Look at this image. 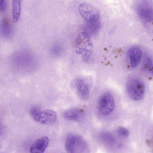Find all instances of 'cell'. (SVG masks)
I'll return each mask as SVG.
<instances>
[{
  "label": "cell",
  "instance_id": "obj_1",
  "mask_svg": "<svg viewBox=\"0 0 153 153\" xmlns=\"http://www.w3.org/2000/svg\"><path fill=\"white\" fill-rule=\"evenodd\" d=\"M75 48L76 52L81 55L84 61L89 60L92 53L93 45L88 33L83 31L78 35L75 41Z\"/></svg>",
  "mask_w": 153,
  "mask_h": 153
},
{
  "label": "cell",
  "instance_id": "obj_11",
  "mask_svg": "<svg viewBox=\"0 0 153 153\" xmlns=\"http://www.w3.org/2000/svg\"><path fill=\"white\" fill-rule=\"evenodd\" d=\"M83 115L82 111L77 108L67 110L63 114V116L65 119L71 121H78L82 117Z\"/></svg>",
  "mask_w": 153,
  "mask_h": 153
},
{
  "label": "cell",
  "instance_id": "obj_10",
  "mask_svg": "<svg viewBox=\"0 0 153 153\" xmlns=\"http://www.w3.org/2000/svg\"><path fill=\"white\" fill-rule=\"evenodd\" d=\"M75 86L77 94L81 99L87 100L89 97L90 90L88 85L84 80L77 79L75 82Z\"/></svg>",
  "mask_w": 153,
  "mask_h": 153
},
{
  "label": "cell",
  "instance_id": "obj_16",
  "mask_svg": "<svg viewBox=\"0 0 153 153\" xmlns=\"http://www.w3.org/2000/svg\"><path fill=\"white\" fill-rule=\"evenodd\" d=\"M7 7V3L4 0H1L0 1V10L1 12L4 11Z\"/></svg>",
  "mask_w": 153,
  "mask_h": 153
},
{
  "label": "cell",
  "instance_id": "obj_4",
  "mask_svg": "<svg viewBox=\"0 0 153 153\" xmlns=\"http://www.w3.org/2000/svg\"><path fill=\"white\" fill-rule=\"evenodd\" d=\"M126 92L132 100H138L143 97L145 92V87L143 82L136 78L130 79L126 85Z\"/></svg>",
  "mask_w": 153,
  "mask_h": 153
},
{
  "label": "cell",
  "instance_id": "obj_5",
  "mask_svg": "<svg viewBox=\"0 0 153 153\" xmlns=\"http://www.w3.org/2000/svg\"><path fill=\"white\" fill-rule=\"evenodd\" d=\"M115 105V101L112 94L110 92H106L100 97L97 102V108L100 114L106 116L113 112Z\"/></svg>",
  "mask_w": 153,
  "mask_h": 153
},
{
  "label": "cell",
  "instance_id": "obj_6",
  "mask_svg": "<svg viewBox=\"0 0 153 153\" xmlns=\"http://www.w3.org/2000/svg\"><path fill=\"white\" fill-rule=\"evenodd\" d=\"M78 10L81 16L88 23L93 24L99 21V11L91 4L86 2L81 4L79 6Z\"/></svg>",
  "mask_w": 153,
  "mask_h": 153
},
{
  "label": "cell",
  "instance_id": "obj_2",
  "mask_svg": "<svg viewBox=\"0 0 153 153\" xmlns=\"http://www.w3.org/2000/svg\"><path fill=\"white\" fill-rule=\"evenodd\" d=\"M30 113L34 120L42 124H52L55 122L57 119V114L54 111L49 109L41 110L36 106L31 108Z\"/></svg>",
  "mask_w": 153,
  "mask_h": 153
},
{
  "label": "cell",
  "instance_id": "obj_13",
  "mask_svg": "<svg viewBox=\"0 0 153 153\" xmlns=\"http://www.w3.org/2000/svg\"><path fill=\"white\" fill-rule=\"evenodd\" d=\"M101 140L103 143L108 145H111L114 143L115 138L114 136L108 132L101 133L99 135Z\"/></svg>",
  "mask_w": 153,
  "mask_h": 153
},
{
  "label": "cell",
  "instance_id": "obj_14",
  "mask_svg": "<svg viewBox=\"0 0 153 153\" xmlns=\"http://www.w3.org/2000/svg\"><path fill=\"white\" fill-rule=\"evenodd\" d=\"M144 65L146 68L153 74V61L149 56H146L144 59Z\"/></svg>",
  "mask_w": 153,
  "mask_h": 153
},
{
  "label": "cell",
  "instance_id": "obj_3",
  "mask_svg": "<svg viewBox=\"0 0 153 153\" xmlns=\"http://www.w3.org/2000/svg\"><path fill=\"white\" fill-rule=\"evenodd\" d=\"M87 144L82 137L76 135H71L66 138L65 148L68 153H83L87 149Z\"/></svg>",
  "mask_w": 153,
  "mask_h": 153
},
{
  "label": "cell",
  "instance_id": "obj_12",
  "mask_svg": "<svg viewBox=\"0 0 153 153\" xmlns=\"http://www.w3.org/2000/svg\"><path fill=\"white\" fill-rule=\"evenodd\" d=\"M13 20L15 23L17 22L19 19L21 11V2L20 0L12 1Z\"/></svg>",
  "mask_w": 153,
  "mask_h": 153
},
{
  "label": "cell",
  "instance_id": "obj_15",
  "mask_svg": "<svg viewBox=\"0 0 153 153\" xmlns=\"http://www.w3.org/2000/svg\"><path fill=\"white\" fill-rule=\"evenodd\" d=\"M117 132L119 135L124 137H128L129 134L128 129L123 126H120L118 128Z\"/></svg>",
  "mask_w": 153,
  "mask_h": 153
},
{
  "label": "cell",
  "instance_id": "obj_7",
  "mask_svg": "<svg viewBox=\"0 0 153 153\" xmlns=\"http://www.w3.org/2000/svg\"><path fill=\"white\" fill-rule=\"evenodd\" d=\"M138 16L143 21L153 22V4L149 1H142L138 3L136 8Z\"/></svg>",
  "mask_w": 153,
  "mask_h": 153
},
{
  "label": "cell",
  "instance_id": "obj_8",
  "mask_svg": "<svg viewBox=\"0 0 153 153\" xmlns=\"http://www.w3.org/2000/svg\"><path fill=\"white\" fill-rule=\"evenodd\" d=\"M49 139L46 136L42 137L36 140L31 145L30 153H44L48 147Z\"/></svg>",
  "mask_w": 153,
  "mask_h": 153
},
{
  "label": "cell",
  "instance_id": "obj_9",
  "mask_svg": "<svg viewBox=\"0 0 153 153\" xmlns=\"http://www.w3.org/2000/svg\"><path fill=\"white\" fill-rule=\"evenodd\" d=\"M128 55L131 67L135 68L141 61L142 56V51L138 46H133L128 50Z\"/></svg>",
  "mask_w": 153,
  "mask_h": 153
}]
</instances>
